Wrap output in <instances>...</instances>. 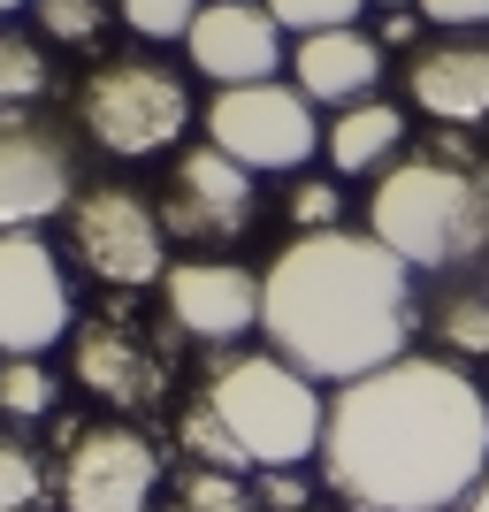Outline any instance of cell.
Masks as SVG:
<instances>
[{"instance_id":"1","label":"cell","mask_w":489,"mask_h":512,"mask_svg":"<svg viewBox=\"0 0 489 512\" xmlns=\"http://www.w3.org/2000/svg\"><path fill=\"white\" fill-rule=\"evenodd\" d=\"M489 474V398L459 360L375 367L329 398L321 482L344 512H451Z\"/></svg>"},{"instance_id":"2","label":"cell","mask_w":489,"mask_h":512,"mask_svg":"<svg viewBox=\"0 0 489 512\" xmlns=\"http://www.w3.org/2000/svg\"><path fill=\"white\" fill-rule=\"evenodd\" d=\"M421 329L413 268L367 230H298L260 276V337L314 383H360Z\"/></svg>"},{"instance_id":"3","label":"cell","mask_w":489,"mask_h":512,"mask_svg":"<svg viewBox=\"0 0 489 512\" xmlns=\"http://www.w3.org/2000/svg\"><path fill=\"white\" fill-rule=\"evenodd\" d=\"M321 428H329V398L283 352H230L199 383L192 406L176 413L184 451L222 474L306 467V459H321Z\"/></svg>"},{"instance_id":"4","label":"cell","mask_w":489,"mask_h":512,"mask_svg":"<svg viewBox=\"0 0 489 512\" xmlns=\"http://www.w3.org/2000/svg\"><path fill=\"white\" fill-rule=\"evenodd\" d=\"M367 237H383L413 276L459 268L489 245V169L474 161H444L428 146L413 161H390L367 192Z\"/></svg>"},{"instance_id":"5","label":"cell","mask_w":489,"mask_h":512,"mask_svg":"<svg viewBox=\"0 0 489 512\" xmlns=\"http://www.w3.org/2000/svg\"><path fill=\"white\" fill-rule=\"evenodd\" d=\"M77 123L107 161H153L176 153L192 130V77L153 54H115L85 77L77 92Z\"/></svg>"},{"instance_id":"6","label":"cell","mask_w":489,"mask_h":512,"mask_svg":"<svg viewBox=\"0 0 489 512\" xmlns=\"http://www.w3.org/2000/svg\"><path fill=\"white\" fill-rule=\"evenodd\" d=\"M69 253L107 291H146V283L169 276L161 207L146 192H130V184H92V192L69 199Z\"/></svg>"},{"instance_id":"7","label":"cell","mask_w":489,"mask_h":512,"mask_svg":"<svg viewBox=\"0 0 489 512\" xmlns=\"http://www.w3.org/2000/svg\"><path fill=\"white\" fill-rule=\"evenodd\" d=\"M329 130L314 123V100L283 77L268 85H230L207 100V146H222L230 161H245L253 176H298L321 153Z\"/></svg>"},{"instance_id":"8","label":"cell","mask_w":489,"mask_h":512,"mask_svg":"<svg viewBox=\"0 0 489 512\" xmlns=\"http://www.w3.org/2000/svg\"><path fill=\"white\" fill-rule=\"evenodd\" d=\"M77 329L62 253L39 230H0V360H46Z\"/></svg>"},{"instance_id":"9","label":"cell","mask_w":489,"mask_h":512,"mask_svg":"<svg viewBox=\"0 0 489 512\" xmlns=\"http://www.w3.org/2000/svg\"><path fill=\"white\" fill-rule=\"evenodd\" d=\"M153 207H161V230L176 245H230L260 214V176L245 161H230L222 146H192V153H176Z\"/></svg>"},{"instance_id":"10","label":"cell","mask_w":489,"mask_h":512,"mask_svg":"<svg viewBox=\"0 0 489 512\" xmlns=\"http://www.w3.org/2000/svg\"><path fill=\"white\" fill-rule=\"evenodd\" d=\"M161 497V451L130 421H100L69 436L62 459V505L69 512H153Z\"/></svg>"},{"instance_id":"11","label":"cell","mask_w":489,"mask_h":512,"mask_svg":"<svg viewBox=\"0 0 489 512\" xmlns=\"http://www.w3.org/2000/svg\"><path fill=\"white\" fill-rule=\"evenodd\" d=\"M69 199H77L69 130L39 123V115H0V230H39Z\"/></svg>"},{"instance_id":"12","label":"cell","mask_w":489,"mask_h":512,"mask_svg":"<svg viewBox=\"0 0 489 512\" xmlns=\"http://www.w3.org/2000/svg\"><path fill=\"white\" fill-rule=\"evenodd\" d=\"M161 314L169 329H184L192 344H214V352H230L237 337H253L260 329V276L253 268H237V260H176L169 276H161Z\"/></svg>"},{"instance_id":"13","label":"cell","mask_w":489,"mask_h":512,"mask_svg":"<svg viewBox=\"0 0 489 512\" xmlns=\"http://www.w3.org/2000/svg\"><path fill=\"white\" fill-rule=\"evenodd\" d=\"M184 54L207 85H268L283 62H291V46H283V23L268 16V0H207L184 31Z\"/></svg>"},{"instance_id":"14","label":"cell","mask_w":489,"mask_h":512,"mask_svg":"<svg viewBox=\"0 0 489 512\" xmlns=\"http://www.w3.org/2000/svg\"><path fill=\"white\" fill-rule=\"evenodd\" d=\"M405 92L428 123L444 130H467V123H489V39L459 31V39H436V46H413L405 62Z\"/></svg>"},{"instance_id":"15","label":"cell","mask_w":489,"mask_h":512,"mask_svg":"<svg viewBox=\"0 0 489 512\" xmlns=\"http://www.w3.org/2000/svg\"><path fill=\"white\" fill-rule=\"evenodd\" d=\"M69 375L92 390V398H107V406H153L161 398V360L146 352V337L138 329H123L115 314L85 321V329H69Z\"/></svg>"},{"instance_id":"16","label":"cell","mask_w":489,"mask_h":512,"mask_svg":"<svg viewBox=\"0 0 489 512\" xmlns=\"http://www.w3.org/2000/svg\"><path fill=\"white\" fill-rule=\"evenodd\" d=\"M291 85L314 107H360L383 85V39L367 31H314L291 46Z\"/></svg>"},{"instance_id":"17","label":"cell","mask_w":489,"mask_h":512,"mask_svg":"<svg viewBox=\"0 0 489 512\" xmlns=\"http://www.w3.org/2000/svg\"><path fill=\"white\" fill-rule=\"evenodd\" d=\"M329 169L337 176H383L390 161L405 153V107L390 100H360V107H337V123L321 138Z\"/></svg>"},{"instance_id":"18","label":"cell","mask_w":489,"mask_h":512,"mask_svg":"<svg viewBox=\"0 0 489 512\" xmlns=\"http://www.w3.org/2000/svg\"><path fill=\"white\" fill-rule=\"evenodd\" d=\"M428 337H436L444 360H489V291H474V283L444 291L436 314H428Z\"/></svg>"},{"instance_id":"19","label":"cell","mask_w":489,"mask_h":512,"mask_svg":"<svg viewBox=\"0 0 489 512\" xmlns=\"http://www.w3.org/2000/svg\"><path fill=\"white\" fill-rule=\"evenodd\" d=\"M46 85H54L46 46L31 39V31H8V23H0V115H8V107L46 100Z\"/></svg>"},{"instance_id":"20","label":"cell","mask_w":489,"mask_h":512,"mask_svg":"<svg viewBox=\"0 0 489 512\" xmlns=\"http://www.w3.org/2000/svg\"><path fill=\"white\" fill-rule=\"evenodd\" d=\"M0 413L8 421H46L54 413V367L46 360H0Z\"/></svg>"},{"instance_id":"21","label":"cell","mask_w":489,"mask_h":512,"mask_svg":"<svg viewBox=\"0 0 489 512\" xmlns=\"http://www.w3.org/2000/svg\"><path fill=\"white\" fill-rule=\"evenodd\" d=\"M169 512H260L253 490H245V474H222V467H192L176 482Z\"/></svg>"},{"instance_id":"22","label":"cell","mask_w":489,"mask_h":512,"mask_svg":"<svg viewBox=\"0 0 489 512\" xmlns=\"http://www.w3.org/2000/svg\"><path fill=\"white\" fill-rule=\"evenodd\" d=\"M39 497H46L39 451L16 444V436H0V512H39Z\"/></svg>"},{"instance_id":"23","label":"cell","mask_w":489,"mask_h":512,"mask_svg":"<svg viewBox=\"0 0 489 512\" xmlns=\"http://www.w3.org/2000/svg\"><path fill=\"white\" fill-rule=\"evenodd\" d=\"M115 8H123V23L138 31V39L184 46V31H192V16L207 8V0H115Z\"/></svg>"},{"instance_id":"24","label":"cell","mask_w":489,"mask_h":512,"mask_svg":"<svg viewBox=\"0 0 489 512\" xmlns=\"http://www.w3.org/2000/svg\"><path fill=\"white\" fill-rule=\"evenodd\" d=\"M31 8H39V31H46V39H62V46H92L107 31L100 0H31Z\"/></svg>"},{"instance_id":"25","label":"cell","mask_w":489,"mask_h":512,"mask_svg":"<svg viewBox=\"0 0 489 512\" xmlns=\"http://www.w3.org/2000/svg\"><path fill=\"white\" fill-rule=\"evenodd\" d=\"M360 8L367 0H268V16H276L283 31H298V39H314V31H352Z\"/></svg>"},{"instance_id":"26","label":"cell","mask_w":489,"mask_h":512,"mask_svg":"<svg viewBox=\"0 0 489 512\" xmlns=\"http://www.w3.org/2000/svg\"><path fill=\"white\" fill-rule=\"evenodd\" d=\"M298 222V230H337V214H344V192L329 184V176H298L291 184V207H283Z\"/></svg>"},{"instance_id":"27","label":"cell","mask_w":489,"mask_h":512,"mask_svg":"<svg viewBox=\"0 0 489 512\" xmlns=\"http://www.w3.org/2000/svg\"><path fill=\"white\" fill-rule=\"evenodd\" d=\"M306 497H314V490H306V474H298V467H260L253 474V505L260 512H306Z\"/></svg>"},{"instance_id":"28","label":"cell","mask_w":489,"mask_h":512,"mask_svg":"<svg viewBox=\"0 0 489 512\" xmlns=\"http://www.w3.org/2000/svg\"><path fill=\"white\" fill-rule=\"evenodd\" d=\"M413 8L436 31H489V0H413Z\"/></svg>"},{"instance_id":"29","label":"cell","mask_w":489,"mask_h":512,"mask_svg":"<svg viewBox=\"0 0 489 512\" xmlns=\"http://www.w3.org/2000/svg\"><path fill=\"white\" fill-rule=\"evenodd\" d=\"M421 39V8H390L383 16V46H413Z\"/></svg>"},{"instance_id":"30","label":"cell","mask_w":489,"mask_h":512,"mask_svg":"<svg viewBox=\"0 0 489 512\" xmlns=\"http://www.w3.org/2000/svg\"><path fill=\"white\" fill-rule=\"evenodd\" d=\"M467 512H489V474L474 482V497H467Z\"/></svg>"},{"instance_id":"31","label":"cell","mask_w":489,"mask_h":512,"mask_svg":"<svg viewBox=\"0 0 489 512\" xmlns=\"http://www.w3.org/2000/svg\"><path fill=\"white\" fill-rule=\"evenodd\" d=\"M16 8H31V0H0V16H16Z\"/></svg>"},{"instance_id":"32","label":"cell","mask_w":489,"mask_h":512,"mask_svg":"<svg viewBox=\"0 0 489 512\" xmlns=\"http://www.w3.org/2000/svg\"><path fill=\"white\" fill-rule=\"evenodd\" d=\"M375 8H413V0H375Z\"/></svg>"}]
</instances>
